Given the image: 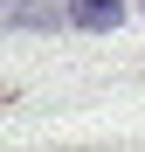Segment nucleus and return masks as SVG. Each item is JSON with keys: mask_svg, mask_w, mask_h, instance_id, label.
<instances>
[{"mask_svg": "<svg viewBox=\"0 0 145 152\" xmlns=\"http://www.w3.org/2000/svg\"><path fill=\"white\" fill-rule=\"evenodd\" d=\"M0 28H55V0H0Z\"/></svg>", "mask_w": 145, "mask_h": 152, "instance_id": "2", "label": "nucleus"}, {"mask_svg": "<svg viewBox=\"0 0 145 152\" xmlns=\"http://www.w3.org/2000/svg\"><path fill=\"white\" fill-rule=\"evenodd\" d=\"M69 28H90V35H104V28H117L125 21V0H69Z\"/></svg>", "mask_w": 145, "mask_h": 152, "instance_id": "1", "label": "nucleus"}]
</instances>
